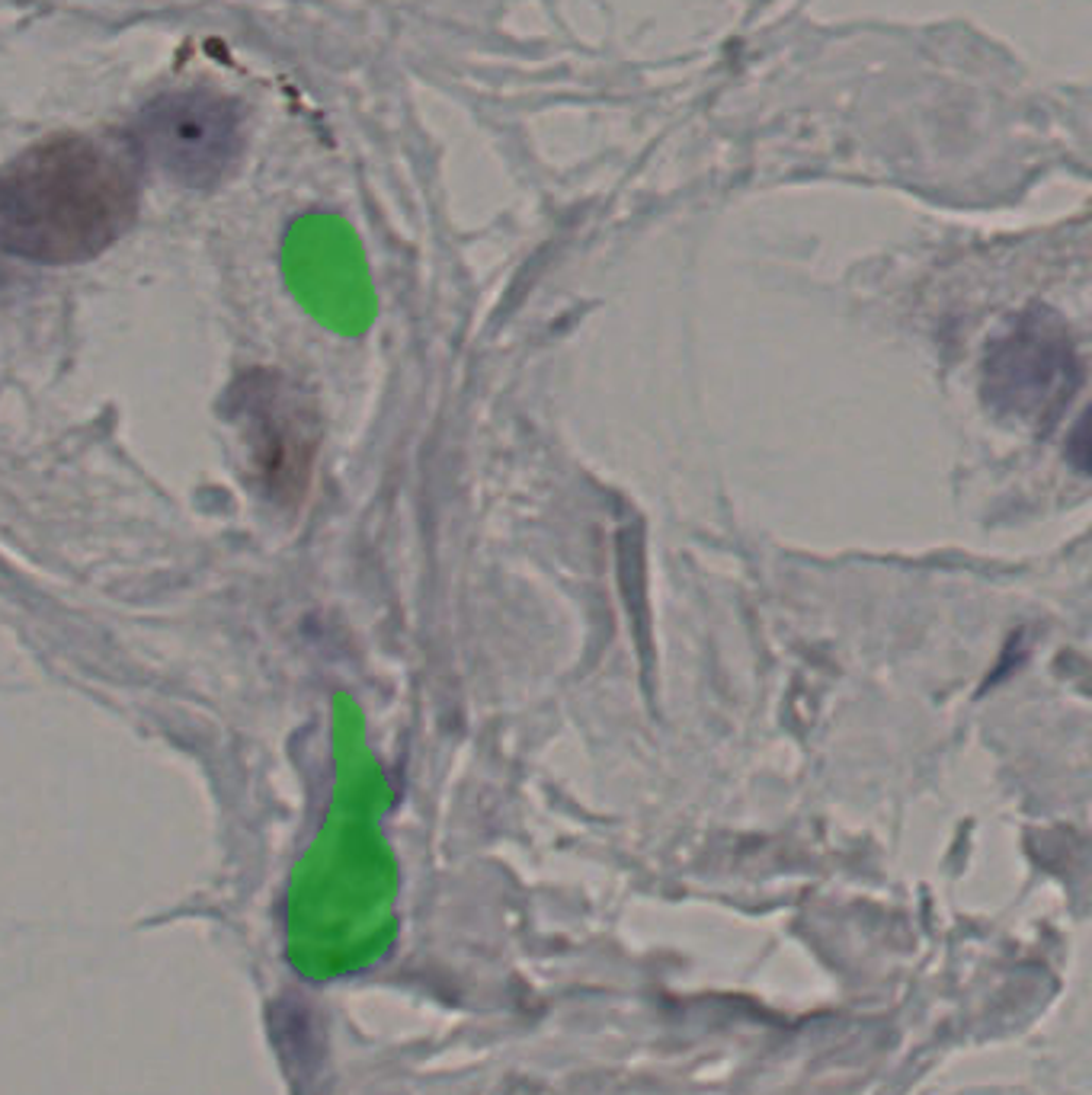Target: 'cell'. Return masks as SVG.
<instances>
[{
    "instance_id": "obj_1",
    "label": "cell",
    "mask_w": 1092,
    "mask_h": 1095,
    "mask_svg": "<svg viewBox=\"0 0 1092 1095\" xmlns=\"http://www.w3.org/2000/svg\"><path fill=\"white\" fill-rule=\"evenodd\" d=\"M141 160L122 135H58L0 167V254L71 266L109 250L135 222Z\"/></svg>"
},
{
    "instance_id": "obj_2",
    "label": "cell",
    "mask_w": 1092,
    "mask_h": 1095,
    "mask_svg": "<svg viewBox=\"0 0 1092 1095\" xmlns=\"http://www.w3.org/2000/svg\"><path fill=\"white\" fill-rule=\"evenodd\" d=\"M128 141L141 163H151L179 187L206 190L238 167L247 125L231 97L196 87L151 100L135 119Z\"/></svg>"
},
{
    "instance_id": "obj_3",
    "label": "cell",
    "mask_w": 1092,
    "mask_h": 1095,
    "mask_svg": "<svg viewBox=\"0 0 1092 1095\" xmlns=\"http://www.w3.org/2000/svg\"><path fill=\"white\" fill-rule=\"evenodd\" d=\"M1079 385L1070 336L1041 314L993 340L984 362L987 398L1022 423H1051Z\"/></svg>"
},
{
    "instance_id": "obj_4",
    "label": "cell",
    "mask_w": 1092,
    "mask_h": 1095,
    "mask_svg": "<svg viewBox=\"0 0 1092 1095\" xmlns=\"http://www.w3.org/2000/svg\"><path fill=\"white\" fill-rule=\"evenodd\" d=\"M235 404L260 487L273 500L298 497L314 465V423L308 404L279 376H250L238 388Z\"/></svg>"
}]
</instances>
